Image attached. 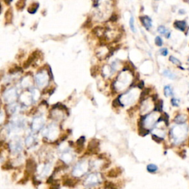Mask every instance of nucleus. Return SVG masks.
<instances>
[{"instance_id": "nucleus-16", "label": "nucleus", "mask_w": 189, "mask_h": 189, "mask_svg": "<svg viewBox=\"0 0 189 189\" xmlns=\"http://www.w3.org/2000/svg\"><path fill=\"white\" fill-rule=\"evenodd\" d=\"M169 60H170V61L172 62L173 64H175V65L179 66V67H180V65H181V62H180V61L178 60L177 58L174 57V56H170Z\"/></svg>"}, {"instance_id": "nucleus-4", "label": "nucleus", "mask_w": 189, "mask_h": 189, "mask_svg": "<svg viewBox=\"0 0 189 189\" xmlns=\"http://www.w3.org/2000/svg\"><path fill=\"white\" fill-rule=\"evenodd\" d=\"M140 19L141 23L143 24V25L146 28V29L149 30L151 28H152V19H151L149 16H141V17H140Z\"/></svg>"}, {"instance_id": "nucleus-6", "label": "nucleus", "mask_w": 189, "mask_h": 189, "mask_svg": "<svg viewBox=\"0 0 189 189\" xmlns=\"http://www.w3.org/2000/svg\"><path fill=\"white\" fill-rule=\"evenodd\" d=\"M175 28L180 31H185L186 28V22L185 21H176L174 23Z\"/></svg>"}, {"instance_id": "nucleus-14", "label": "nucleus", "mask_w": 189, "mask_h": 189, "mask_svg": "<svg viewBox=\"0 0 189 189\" xmlns=\"http://www.w3.org/2000/svg\"><path fill=\"white\" fill-rule=\"evenodd\" d=\"M146 169H147L148 171L150 172V173H154V172H156L157 171L158 168L154 164H149L148 165Z\"/></svg>"}, {"instance_id": "nucleus-28", "label": "nucleus", "mask_w": 189, "mask_h": 189, "mask_svg": "<svg viewBox=\"0 0 189 189\" xmlns=\"http://www.w3.org/2000/svg\"><path fill=\"white\" fill-rule=\"evenodd\" d=\"M143 85H144V83H143V81H140V82L138 84V86L140 87V88H143Z\"/></svg>"}, {"instance_id": "nucleus-13", "label": "nucleus", "mask_w": 189, "mask_h": 189, "mask_svg": "<svg viewBox=\"0 0 189 189\" xmlns=\"http://www.w3.org/2000/svg\"><path fill=\"white\" fill-rule=\"evenodd\" d=\"M186 121V117L183 115H180L177 117H176L175 118V122L179 124H183Z\"/></svg>"}, {"instance_id": "nucleus-1", "label": "nucleus", "mask_w": 189, "mask_h": 189, "mask_svg": "<svg viewBox=\"0 0 189 189\" xmlns=\"http://www.w3.org/2000/svg\"><path fill=\"white\" fill-rule=\"evenodd\" d=\"M188 129L185 124H179L171 130V136L177 144L183 143L187 137Z\"/></svg>"}, {"instance_id": "nucleus-10", "label": "nucleus", "mask_w": 189, "mask_h": 189, "mask_svg": "<svg viewBox=\"0 0 189 189\" xmlns=\"http://www.w3.org/2000/svg\"><path fill=\"white\" fill-rule=\"evenodd\" d=\"M85 137L84 136H81V138H78V140L76 141V144H77L78 146V149H81V150H83V149H84V142H85Z\"/></svg>"}, {"instance_id": "nucleus-8", "label": "nucleus", "mask_w": 189, "mask_h": 189, "mask_svg": "<svg viewBox=\"0 0 189 189\" xmlns=\"http://www.w3.org/2000/svg\"><path fill=\"white\" fill-rule=\"evenodd\" d=\"M39 7V5L38 2H33V3L30 5L29 8H28V12L31 14H34L37 11Z\"/></svg>"}, {"instance_id": "nucleus-25", "label": "nucleus", "mask_w": 189, "mask_h": 189, "mask_svg": "<svg viewBox=\"0 0 189 189\" xmlns=\"http://www.w3.org/2000/svg\"><path fill=\"white\" fill-rule=\"evenodd\" d=\"M160 54H161L163 56H166L168 55V53H169V51H168V50L166 48L161 49V50H160Z\"/></svg>"}, {"instance_id": "nucleus-29", "label": "nucleus", "mask_w": 189, "mask_h": 189, "mask_svg": "<svg viewBox=\"0 0 189 189\" xmlns=\"http://www.w3.org/2000/svg\"><path fill=\"white\" fill-rule=\"evenodd\" d=\"M4 1H5V2L6 4H8V5H10V4H11V2H12L13 0H4Z\"/></svg>"}, {"instance_id": "nucleus-21", "label": "nucleus", "mask_w": 189, "mask_h": 189, "mask_svg": "<svg viewBox=\"0 0 189 189\" xmlns=\"http://www.w3.org/2000/svg\"><path fill=\"white\" fill-rule=\"evenodd\" d=\"M171 104L172 105L174 106H178L179 104H180V100L177 99V98H173L171 99Z\"/></svg>"}, {"instance_id": "nucleus-5", "label": "nucleus", "mask_w": 189, "mask_h": 189, "mask_svg": "<svg viewBox=\"0 0 189 189\" xmlns=\"http://www.w3.org/2000/svg\"><path fill=\"white\" fill-rule=\"evenodd\" d=\"M5 24L7 25H9L12 22L13 20V10L12 8H9L8 11L5 13Z\"/></svg>"}, {"instance_id": "nucleus-19", "label": "nucleus", "mask_w": 189, "mask_h": 189, "mask_svg": "<svg viewBox=\"0 0 189 189\" xmlns=\"http://www.w3.org/2000/svg\"><path fill=\"white\" fill-rule=\"evenodd\" d=\"M129 25H130V28L133 32H135V19H134L133 16H131L130 20H129Z\"/></svg>"}, {"instance_id": "nucleus-2", "label": "nucleus", "mask_w": 189, "mask_h": 189, "mask_svg": "<svg viewBox=\"0 0 189 189\" xmlns=\"http://www.w3.org/2000/svg\"><path fill=\"white\" fill-rule=\"evenodd\" d=\"M99 146V142L95 139H92L90 141L88 144V151L91 153H95L98 149Z\"/></svg>"}, {"instance_id": "nucleus-24", "label": "nucleus", "mask_w": 189, "mask_h": 189, "mask_svg": "<svg viewBox=\"0 0 189 189\" xmlns=\"http://www.w3.org/2000/svg\"><path fill=\"white\" fill-rule=\"evenodd\" d=\"M118 15H117V14H115V13H114V14H112V16H111V17H110V19H109V21H110V22H117V21H118Z\"/></svg>"}, {"instance_id": "nucleus-15", "label": "nucleus", "mask_w": 189, "mask_h": 189, "mask_svg": "<svg viewBox=\"0 0 189 189\" xmlns=\"http://www.w3.org/2000/svg\"><path fill=\"white\" fill-rule=\"evenodd\" d=\"M164 94L166 97H169L173 94L172 89L170 86H166L164 88Z\"/></svg>"}, {"instance_id": "nucleus-20", "label": "nucleus", "mask_w": 189, "mask_h": 189, "mask_svg": "<svg viewBox=\"0 0 189 189\" xmlns=\"http://www.w3.org/2000/svg\"><path fill=\"white\" fill-rule=\"evenodd\" d=\"M155 44H156L157 46L159 47L163 45V40H162V39L160 36H157V37L155 38Z\"/></svg>"}, {"instance_id": "nucleus-9", "label": "nucleus", "mask_w": 189, "mask_h": 189, "mask_svg": "<svg viewBox=\"0 0 189 189\" xmlns=\"http://www.w3.org/2000/svg\"><path fill=\"white\" fill-rule=\"evenodd\" d=\"M157 30H158V32L160 33H161V34L164 35L165 36H166L167 39H169V37H170V32H169V30H168L167 29H166L165 27L163 26H160L158 28V29H157Z\"/></svg>"}, {"instance_id": "nucleus-11", "label": "nucleus", "mask_w": 189, "mask_h": 189, "mask_svg": "<svg viewBox=\"0 0 189 189\" xmlns=\"http://www.w3.org/2000/svg\"><path fill=\"white\" fill-rule=\"evenodd\" d=\"M26 5V0H18L16 4V7L17 8V10L22 11Z\"/></svg>"}, {"instance_id": "nucleus-22", "label": "nucleus", "mask_w": 189, "mask_h": 189, "mask_svg": "<svg viewBox=\"0 0 189 189\" xmlns=\"http://www.w3.org/2000/svg\"><path fill=\"white\" fill-rule=\"evenodd\" d=\"M122 104H121V103L120 102V99L119 98H117V99L114 100V101L112 102V106H113L114 107H118L119 106H121Z\"/></svg>"}, {"instance_id": "nucleus-26", "label": "nucleus", "mask_w": 189, "mask_h": 189, "mask_svg": "<svg viewBox=\"0 0 189 189\" xmlns=\"http://www.w3.org/2000/svg\"><path fill=\"white\" fill-rule=\"evenodd\" d=\"M113 184H112V183H109V182H107V183H106L105 184V188H113Z\"/></svg>"}, {"instance_id": "nucleus-27", "label": "nucleus", "mask_w": 189, "mask_h": 189, "mask_svg": "<svg viewBox=\"0 0 189 189\" xmlns=\"http://www.w3.org/2000/svg\"><path fill=\"white\" fill-rule=\"evenodd\" d=\"M59 188H60V185L58 183H53V185L50 187V189H59Z\"/></svg>"}, {"instance_id": "nucleus-7", "label": "nucleus", "mask_w": 189, "mask_h": 189, "mask_svg": "<svg viewBox=\"0 0 189 189\" xmlns=\"http://www.w3.org/2000/svg\"><path fill=\"white\" fill-rule=\"evenodd\" d=\"M120 169V168H116V169H113L112 170H110L108 172V174H107V176L109 177H118V175L121 174V172L122 171H118Z\"/></svg>"}, {"instance_id": "nucleus-18", "label": "nucleus", "mask_w": 189, "mask_h": 189, "mask_svg": "<svg viewBox=\"0 0 189 189\" xmlns=\"http://www.w3.org/2000/svg\"><path fill=\"white\" fill-rule=\"evenodd\" d=\"M162 109H163V101L160 100V101H158L155 104V110L158 111V112H161Z\"/></svg>"}, {"instance_id": "nucleus-3", "label": "nucleus", "mask_w": 189, "mask_h": 189, "mask_svg": "<svg viewBox=\"0 0 189 189\" xmlns=\"http://www.w3.org/2000/svg\"><path fill=\"white\" fill-rule=\"evenodd\" d=\"M36 169V163L33 159H28L26 162V171L28 173H33Z\"/></svg>"}, {"instance_id": "nucleus-12", "label": "nucleus", "mask_w": 189, "mask_h": 189, "mask_svg": "<svg viewBox=\"0 0 189 189\" xmlns=\"http://www.w3.org/2000/svg\"><path fill=\"white\" fill-rule=\"evenodd\" d=\"M163 75H164L166 76V77H167V78H170V79L173 80V79H175V78H176L175 74H174L173 73H171V72L170 70H164V71H163Z\"/></svg>"}, {"instance_id": "nucleus-17", "label": "nucleus", "mask_w": 189, "mask_h": 189, "mask_svg": "<svg viewBox=\"0 0 189 189\" xmlns=\"http://www.w3.org/2000/svg\"><path fill=\"white\" fill-rule=\"evenodd\" d=\"M64 185L66 186H68V187H73L75 185V183L71 179H67L64 181Z\"/></svg>"}, {"instance_id": "nucleus-30", "label": "nucleus", "mask_w": 189, "mask_h": 189, "mask_svg": "<svg viewBox=\"0 0 189 189\" xmlns=\"http://www.w3.org/2000/svg\"><path fill=\"white\" fill-rule=\"evenodd\" d=\"M188 61H189V58H188Z\"/></svg>"}, {"instance_id": "nucleus-23", "label": "nucleus", "mask_w": 189, "mask_h": 189, "mask_svg": "<svg viewBox=\"0 0 189 189\" xmlns=\"http://www.w3.org/2000/svg\"><path fill=\"white\" fill-rule=\"evenodd\" d=\"M2 169H6V170H10V169H13V166L11 163L8 162V163H6L3 166H2Z\"/></svg>"}]
</instances>
